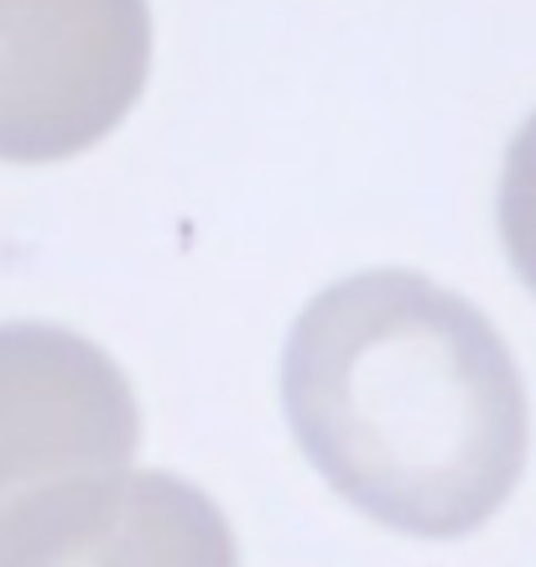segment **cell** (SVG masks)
<instances>
[{"label": "cell", "mask_w": 536, "mask_h": 567, "mask_svg": "<svg viewBox=\"0 0 536 567\" xmlns=\"http://www.w3.org/2000/svg\"><path fill=\"white\" fill-rule=\"evenodd\" d=\"M0 567H240V547L198 484L115 468L6 511Z\"/></svg>", "instance_id": "cell-4"}, {"label": "cell", "mask_w": 536, "mask_h": 567, "mask_svg": "<svg viewBox=\"0 0 536 567\" xmlns=\"http://www.w3.org/2000/svg\"><path fill=\"white\" fill-rule=\"evenodd\" d=\"M501 240L516 276L536 292V115L516 131L501 177Z\"/></svg>", "instance_id": "cell-5"}, {"label": "cell", "mask_w": 536, "mask_h": 567, "mask_svg": "<svg viewBox=\"0 0 536 567\" xmlns=\"http://www.w3.org/2000/svg\"><path fill=\"white\" fill-rule=\"evenodd\" d=\"M146 73V0H0V162L89 152L131 115Z\"/></svg>", "instance_id": "cell-2"}, {"label": "cell", "mask_w": 536, "mask_h": 567, "mask_svg": "<svg viewBox=\"0 0 536 567\" xmlns=\"http://www.w3.org/2000/svg\"><path fill=\"white\" fill-rule=\"evenodd\" d=\"M131 380L100 344L52 323L0 328V516L37 489L136 458Z\"/></svg>", "instance_id": "cell-3"}, {"label": "cell", "mask_w": 536, "mask_h": 567, "mask_svg": "<svg viewBox=\"0 0 536 567\" xmlns=\"http://www.w3.org/2000/svg\"><path fill=\"white\" fill-rule=\"evenodd\" d=\"M308 464L406 536L480 532L532 447L526 385L480 308L416 271H360L318 292L281 360Z\"/></svg>", "instance_id": "cell-1"}]
</instances>
